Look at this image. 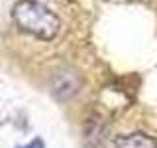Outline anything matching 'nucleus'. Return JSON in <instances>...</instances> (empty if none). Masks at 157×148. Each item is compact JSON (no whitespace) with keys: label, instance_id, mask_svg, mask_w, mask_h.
Wrapping results in <instances>:
<instances>
[{"label":"nucleus","instance_id":"nucleus-2","mask_svg":"<svg viewBox=\"0 0 157 148\" xmlns=\"http://www.w3.org/2000/svg\"><path fill=\"white\" fill-rule=\"evenodd\" d=\"M78 89H81V79L75 71L67 69V71H59L53 75L51 79V91L59 101H65L71 99L73 95H77Z\"/></svg>","mask_w":157,"mask_h":148},{"label":"nucleus","instance_id":"nucleus-1","mask_svg":"<svg viewBox=\"0 0 157 148\" xmlns=\"http://www.w3.org/2000/svg\"><path fill=\"white\" fill-rule=\"evenodd\" d=\"M12 20L22 32L45 42L53 39L61 30L57 14H53L45 4L37 0H18L12 8Z\"/></svg>","mask_w":157,"mask_h":148},{"label":"nucleus","instance_id":"nucleus-4","mask_svg":"<svg viewBox=\"0 0 157 148\" xmlns=\"http://www.w3.org/2000/svg\"><path fill=\"white\" fill-rule=\"evenodd\" d=\"M22 148H45V146H43V140H41V138H33L29 144L22 146Z\"/></svg>","mask_w":157,"mask_h":148},{"label":"nucleus","instance_id":"nucleus-3","mask_svg":"<svg viewBox=\"0 0 157 148\" xmlns=\"http://www.w3.org/2000/svg\"><path fill=\"white\" fill-rule=\"evenodd\" d=\"M116 148H157L155 138L144 134V132H134L128 136H118L114 140Z\"/></svg>","mask_w":157,"mask_h":148}]
</instances>
